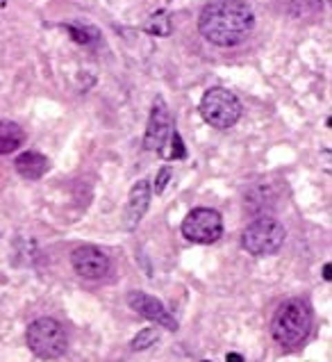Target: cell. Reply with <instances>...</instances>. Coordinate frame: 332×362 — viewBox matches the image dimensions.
<instances>
[{"label": "cell", "mask_w": 332, "mask_h": 362, "mask_svg": "<svg viewBox=\"0 0 332 362\" xmlns=\"http://www.w3.org/2000/svg\"><path fill=\"white\" fill-rule=\"evenodd\" d=\"M14 167H17V171L26 180H39L46 176V171H48L50 164H48V157H43L41 153L26 151L14 160Z\"/></svg>", "instance_id": "cell-11"}, {"label": "cell", "mask_w": 332, "mask_h": 362, "mask_svg": "<svg viewBox=\"0 0 332 362\" xmlns=\"http://www.w3.org/2000/svg\"><path fill=\"white\" fill-rule=\"evenodd\" d=\"M26 340H28L30 351L41 360L61 358L66 353V346H68L64 328H61L59 321L50 319V317L35 319L28 328Z\"/></svg>", "instance_id": "cell-3"}, {"label": "cell", "mask_w": 332, "mask_h": 362, "mask_svg": "<svg viewBox=\"0 0 332 362\" xmlns=\"http://www.w3.org/2000/svg\"><path fill=\"white\" fill-rule=\"evenodd\" d=\"M323 278H326V280H330V278H332V266H330V264L323 266Z\"/></svg>", "instance_id": "cell-20"}, {"label": "cell", "mask_w": 332, "mask_h": 362, "mask_svg": "<svg viewBox=\"0 0 332 362\" xmlns=\"http://www.w3.org/2000/svg\"><path fill=\"white\" fill-rule=\"evenodd\" d=\"M173 130V119H171V109H168L166 100L157 96L153 100L148 125H146V135H144V148L146 151H162L166 146V139Z\"/></svg>", "instance_id": "cell-7"}, {"label": "cell", "mask_w": 332, "mask_h": 362, "mask_svg": "<svg viewBox=\"0 0 332 362\" xmlns=\"http://www.w3.org/2000/svg\"><path fill=\"white\" fill-rule=\"evenodd\" d=\"M226 362H244V358L239 356V353H228V356H226Z\"/></svg>", "instance_id": "cell-19"}, {"label": "cell", "mask_w": 332, "mask_h": 362, "mask_svg": "<svg viewBox=\"0 0 332 362\" xmlns=\"http://www.w3.org/2000/svg\"><path fill=\"white\" fill-rule=\"evenodd\" d=\"M198 30L210 44L235 48L253 35L255 14L244 0H214L200 12Z\"/></svg>", "instance_id": "cell-1"}, {"label": "cell", "mask_w": 332, "mask_h": 362, "mask_svg": "<svg viewBox=\"0 0 332 362\" xmlns=\"http://www.w3.org/2000/svg\"><path fill=\"white\" fill-rule=\"evenodd\" d=\"M68 30V35L73 37V42H78L82 46H91V44H96L98 42V33L94 28H87V26H66Z\"/></svg>", "instance_id": "cell-16"}, {"label": "cell", "mask_w": 332, "mask_h": 362, "mask_svg": "<svg viewBox=\"0 0 332 362\" xmlns=\"http://www.w3.org/2000/svg\"><path fill=\"white\" fill-rule=\"evenodd\" d=\"M321 10V0H287V12L291 17H310Z\"/></svg>", "instance_id": "cell-14"}, {"label": "cell", "mask_w": 332, "mask_h": 362, "mask_svg": "<svg viewBox=\"0 0 332 362\" xmlns=\"http://www.w3.org/2000/svg\"><path fill=\"white\" fill-rule=\"evenodd\" d=\"M71 262H73L75 273H80L82 278H89V280L105 278L112 269L110 255L103 253V251L96 248V246L75 248L73 255H71Z\"/></svg>", "instance_id": "cell-8"}, {"label": "cell", "mask_w": 332, "mask_h": 362, "mask_svg": "<svg viewBox=\"0 0 332 362\" xmlns=\"http://www.w3.org/2000/svg\"><path fill=\"white\" fill-rule=\"evenodd\" d=\"M182 235L194 244H214L223 235V219L212 208H196L182 221Z\"/></svg>", "instance_id": "cell-6"}, {"label": "cell", "mask_w": 332, "mask_h": 362, "mask_svg": "<svg viewBox=\"0 0 332 362\" xmlns=\"http://www.w3.org/2000/svg\"><path fill=\"white\" fill-rule=\"evenodd\" d=\"M203 362H210V360H203Z\"/></svg>", "instance_id": "cell-21"}, {"label": "cell", "mask_w": 332, "mask_h": 362, "mask_svg": "<svg viewBox=\"0 0 332 362\" xmlns=\"http://www.w3.org/2000/svg\"><path fill=\"white\" fill-rule=\"evenodd\" d=\"M26 141V132L19 123L14 121H0V155H10Z\"/></svg>", "instance_id": "cell-12"}, {"label": "cell", "mask_w": 332, "mask_h": 362, "mask_svg": "<svg viewBox=\"0 0 332 362\" xmlns=\"http://www.w3.org/2000/svg\"><path fill=\"white\" fill-rule=\"evenodd\" d=\"M284 237H287V230H284V226L277 219L260 217L253 224H248V228L244 230L242 246L255 257H264L277 253L282 248Z\"/></svg>", "instance_id": "cell-5"}, {"label": "cell", "mask_w": 332, "mask_h": 362, "mask_svg": "<svg viewBox=\"0 0 332 362\" xmlns=\"http://www.w3.org/2000/svg\"><path fill=\"white\" fill-rule=\"evenodd\" d=\"M171 176H173V169L171 167H162L157 171V176H155V185H153L150 190L155 192V194H162V192L166 190V185H168V180H171Z\"/></svg>", "instance_id": "cell-18"}, {"label": "cell", "mask_w": 332, "mask_h": 362, "mask_svg": "<svg viewBox=\"0 0 332 362\" xmlns=\"http://www.w3.org/2000/svg\"><path fill=\"white\" fill-rule=\"evenodd\" d=\"M168 144H171V151L168 153H162L166 157V160H182L187 151H184V144H182V137L177 130H171V135H168Z\"/></svg>", "instance_id": "cell-17"}, {"label": "cell", "mask_w": 332, "mask_h": 362, "mask_svg": "<svg viewBox=\"0 0 332 362\" xmlns=\"http://www.w3.org/2000/svg\"><path fill=\"white\" fill-rule=\"evenodd\" d=\"M200 116L212 128L228 130L242 119V103L233 91L223 89V87H212L203 93V100H200Z\"/></svg>", "instance_id": "cell-4"}, {"label": "cell", "mask_w": 332, "mask_h": 362, "mask_svg": "<svg viewBox=\"0 0 332 362\" xmlns=\"http://www.w3.org/2000/svg\"><path fill=\"white\" fill-rule=\"evenodd\" d=\"M150 196H153V190L146 178L133 185V190L128 194L126 215H123V228H126V230H135V228L141 224V219L150 208Z\"/></svg>", "instance_id": "cell-10"}, {"label": "cell", "mask_w": 332, "mask_h": 362, "mask_svg": "<svg viewBox=\"0 0 332 362\" xmlns=\"http://www.w3.org/2000/svg\"><path fill=\"white\" fill-rule=\"evenodd\" d=\"M128 305L137 314H141V317L155 321L157 326L166 328V330H177L175 317H171V312L164 308V303H162L159 298L146 294V292H130L128 294Z\"/></svg>", "instance_id": "cell-9"}, {"label": "cell", "mask_w": 332, "mask_h": 362, "mask_svg": "<svg viewBox=\"0 0 332 362\" xmlns=\"http://www.w3.org/2000/svg\"><path fill=\"white\" fill-rule=\"evenodd\" d=\"M310 330H312V310L305 301L291 298V301H284L275 310L271 321V333L277 344L287 346V349L298 346L310 335Z\"/></svg>", "instance_id": "cell-2"}, {"label": "cell", "mask_w": 332, "mask_h": 362, "mask_svg": "<svg viewBox=\"0 0 332 362\" xmlns=\"http://www.w3.org/2000/svg\"><path fill=\"white\" fill-rule=\"evenodd\" d=\"M157 340H159V330L157 328H144L135 335L130 349L133 351H146V349H150V346L155 344Z\"/></svg>", "instance_id": "cell-15"}, {"label": "cell", "mask_w": 332, "mask_h": 362, "mask_svg": "<svg viewBox=\"0 0 332 362\" xmlns=\"http://www.w3.org/2000/svg\"><path fill=\"white\" fill-rule=\"evenodd\" d=\"M144 30L153 37H171L173 23H171V17H168V12H164V10L155 12L148 21L144 23Z\"/></svg>", "instance_id": "cell-13"}]
</instances>
